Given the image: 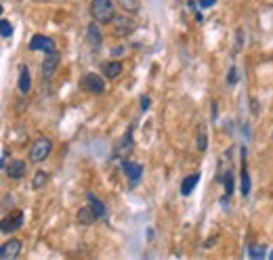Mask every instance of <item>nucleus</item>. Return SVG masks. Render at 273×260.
<instances>
[{
  "mask_svg": "<svg viewBox=\"0 0 273 260\" xmlns=\"http://www.w3.org/2000/svg\"><path fill=\"white\" fill-rule=\"evenodd\" d=\"M90 15L97 24H109L116 17V5H113V0H93L90 3Z\"/></svg>",
  "mask_w": 273,
  "mask_h": 260,
  "instance_id": "f257e3e1",
  "label": "nucleus"
},
{
  "mask_svg": "<svg viewBox=\"0 0 273 260\" xmlns=\"http://www.w3.org/2000/svg\"><path fill=\"white\" fill-rule=\"evenodd\" d=\"M134 30H136V24H134L130 17H126V15H116V17L111 19V32H113V36L126 38V36H130Z\"/></svg>",
  "mask_w": 273,
  "mask_h": 260,
  "instance_id": "f03ea898",
  "label": "nucleus"
},
{
  "mask_svg": "<svg viewBox=\"0 0 273 260\" xmlns=\"http://www.w3.org/2000/svg\"><path fill=\"white\" fill-rule=\"evenodd\" d=\"M51 151H53V143H51L47 137L38 139V141L32 145V149H30V162H34V164L44 162V160L51 156Z\"/></svg>",
  "mask_w": 273,
  "mask_h": 260,
  "instance_id": "7ed1b4c3",
  "label": "nucleus"
},
{
  "mask_svg": "<svg viewBox=\"0 0 273 260\" xmlns=\"http://www.w3.org/2000/svg\"><path fill=\"white\" fill-rule=\"evenodd\" d=\"M82 89L90 95H103L105 93V80L99 74H86L82 78Z\"/></svg>",
  "mask_w": 273,
  "mask_h": 260,
  "instance_id": "20e7f679",
  "label": "nucleus"
},
{
  "mask_svg": "<svg viewBox=\"0 0 273 260\" xmlns=\"http://www.w3.org/2000/svg\"><path fill=\"white\" fill-rule=\"evenodd\" d=\"M30 51L36 53V51H42V53H55V42L49 38V36H42V34H36L32 40H30Z\"/></svg>",
  "mask_w": 273,
  "mask_h": 260,
  "instance_id": "39448f33",
  "label": "nucleus"
},
{
  "mask_svg": "<svg viewBox=\"0 0 273 260\" xmlns=\"http://www.w3.org/2000/svg\"><path fill=\"white\" fill-rule=\"evenodd\" d=\"M59 55H57V51L55 53H49V57H44V61H42V80H51L53 76H55V72H57V68H59Z\"/></svg>",
  "mask_w": 273,
  "mask_h": 260,
  "instance_id": "423d86ee",
  "label": "nucleus"
},
{
  "mask_svg": "<svg viewBox=\"0 0 273 260\" xmlns=\"http://www.w3.org/2000/svg\"><path fill=\"white\" fill-rule=\"evenodd\" d=\"M122 170H124V175H126V179L130 181V185H136L139 183V179H141V175H143V166L141 164H134V162H122Z\"/></svg>",
  "mask_w": 273,
  "mask_h": 260,
  "instance_id": "0eeeda50",
  "label": "nucleus"
},
{
  "mask_svg": "<svg viewBox=\"0 0 273 260\" xmlns=\"http://www.w3.org/2000/svg\"><path fill=\"white\" fill-rule=\"evenodd\" d=\"M24 221H26L24 212H17V214H13V216H11V219H3V227H0V231H3L5 235H9V233H13V231L21 229Z\"/></svg>",
  "mask_w": 273,
  "mask_h": 260,
  "instance_id": "6e6552de",
  "label": "nucleus"
},
{
  "mask_svg": "<svg viewBox=\"0 0 273 260\" xmlns=\"http://www.w3.org/2000/svg\"><path fill=\"white\" fill-rule=\"evenodd\" d=\"M26 162L24 160H11V164H7L5 172H7V177L13 179V181H19V179H24L26 175Z\"/></svg>",
  "mask_w": 273,
  "mask_h": 260,
  "instance_id": "1a4fd4ad",
  "label": "nucleus"
},
{
  "mask_svg": "<svg viewBox=\"0 0 273 260\" xmlns=\"http://www.w3.org/2000/svg\"><path fill=\"white\" fill-rule=\"evenodd\" d=\"M86 40H88V47L90 49H101V45H103V36H101V30H99V26L97 24H90L88 28H86Z\"/></svg>",
  "mask_w": 273,
  "mask_h": 260,
  "instance_id": "9d476101",
  "label": "nucleus"
},
{
  "mask_svg": "<svg viewBox=\"0 0 273 260\" xmlns=\"http://www.w3.org/2000/svg\"><path fill=\"white\" fill-rule=\"evenodd\" d=\"M21 252V242L19 240H11L7 244H3V248H0V258L3 260H13L17 258Z\"/></svg>",
  "mask_w": 273,
  "mask_h": 260,
  "instance_id": "9b49d317",
  "label": "nucleus"
},
{
  "mask_svg": "<svg viewBox=\"0 0 273 260\" xmlns=\"http://www.w3.org/2000/svg\"><path fill=\"white\" fill-rule=\"evenodd\" d=\"M17 86H19V93L21 95H28L30 93V89H32V76H30V68H28V65H21V68H19Z\"/></svg>",
  "mask_w": 273,
  "mask_h": 260,
  "instance_id": "f8f14e48",
  "label": "nucleus"
},
{
  "mask_svg": "<svg viewBox=\"0 0 273 260\" xmlns=\"http://www.w3.org/2000/svg\"><path fill=\"white\" fill-rule=\"evenodd\" d=\"M240 177H242V195H244V198H248V195H250V175H248V166H246V147H242Z\"/></svg>",
  "mask_w": 273,
  "mask_h": 260,
  "instance_id": "ddd939ff",
  "label": "nucleus"
},
{
  "mask_svg": "<svg viewBox=\"0 0 273 260\" xmlns=\"http://www.w3.org/2000/svg\"><path fill=\"white\" fill-rule=\"evenodd\" d=\"M86 202L90 204V208H93V212L97 214V219H107V208H105V204L97 198L95 193H86Z\"/></svg>",
  "mask_w": 273,
  "mask_h": 260,
  "instance_id": "4468645a",
  "label": "nucleus"
},
{
  "mask_svg": "<svg viewBox=\"0 0 273 260\" xmlns=\"http://www.w3.org/2000/svg\"><path fill=\"white\" fill-rule=\"evenodd\" d=\"M122 70H124V65H122L120 61H107L103 68H101V72L105 74L107 80H116V78L122 74Z\"/></svg>",
  "mask_w": 273,
  "mask_h": 260,
  "instance_id": "2eb2a0df",
  "label": "nucleus"
},
{
  "mask_svg": "<svg viewBox=\"0 0 273 260\" xmlns=\"http://www.w3.org/2000/svg\"><path fill=\"white\" fill-rule=\"evenodd\" d=\"M99 219H97V214L93 212V208H90V204L88 206H84L80 212H78V225H84V227H88V225H95Z\"/></svg>",
  "mask_w": 273,
  "mask_h": 260,
  "instance_id": "dca6fc26",
  "label": "nucleus"
},
{
  "mask_svg": "<svg viewBox=\"0 0 273 260\" xmlns=\"http://www.w3.org/2000/svg\"><path fill=\"white\" fill-rule=\"evenodd\" d=\"M132 154V133L128 130V133L124 135V139L120 141V147L116 149V156L120 158V160H124V158H128Z\"/></svg>",
  "mask_w": 273,
  "mask_h": 260,
  "instance_id": "f3484780",
  "label": "nucleus"
},
{
  "mask_svg": "<svg viewBox=\"0 0 273 260\" xmlns=\"http://www.w3.org/2000/svg\"><path fill=\"white\" fill-rule=\"evenodd\" d=\"M198 183H200V172H193V175H189V177H185L183 179V183H181V195H191V191L198 187Z\"/></svg>",
  "mask_w": 273,
  "mask_h": 260,
  "instance_id": "a211bd4d",
  "label": "nucleus"
},
{
  "mask_svg": "<svg viewBox=\"0 0 273 260\" xmlns=\"http://www.w3.org/2000/svg\"><path fill=\"white\" fill-rule=\"evenodd\" d=\"M219 181H223V185H225V198H231L233 195V172L231 170L223 172V175H219Z\"/></svg>",
  "mask_w": 273,
  "mask_h": 260,
  "instance_id": "6ab92c4d",
  "label": "nucleus"
},
{
  "mask_svg": "<svg viewBox=\"0 0 273 260\" xmlns=\"http://www.w3.org/2000/svg\"><path fill=\"white\" fill-rule=\"evenodd\" d=\"M208 149V135H206V126L200 124L198 128V151H206Z\"/></svg>",
  "mask_w": 273,
  "mask_h": 260,
  "instance_id": "aec40b11",
  "label": "nucleus"
},
{
  "mask_svg": "<svg viewBox=\"0 0 273 260\" xmlns=\"http://www.w3.org/2000/svg\"><path fill=\"white\" fill-rule=\"evenodd\" d=\"M248 256L250 258H265L267 256V248L265 246H248Z\"/></svg>",
  "mask_w": 273,
  "mask_h": 260,
  "instance_id": "412c9836",
  "label": "nucleus"
},
{
  "mask_svg": "<svg viewBox=\"0 0 273 260\" xmlns=\"http://www.w3.org/2000/svg\"><path fill=\"white\" fill-rule=\"evenodd\" d=\"M47 181H49V175H47V172H44V170H38L36 175H34V183H32V187H34V189H40Z\"/></svg>",
  "mask_w": 273,
  "mask_h": 260,
  "instance_id": "4be33fe9",
  "label": "nucleus"
},
{
  "mask_svg": "<svg viewBox=\"0 0 273 260\" xmlns=\"http://www.w3.org/2000/svg\"><path fill=\"white\" fill-rule=\"evenodd\" d=\"M0 30H3V38L9 40L13 36V26H11V21L9 19H3L0 21Z\"/></svg>",
  "mask_w": 273,
  "mask_h": 260,
  "instance_id": "5701e85b",
  "label": "nucleus"
},
{
  "mask_svg": "<svg viewBox=\"0 0 273 260\" xmlns=\"http://www.w3.org/2000/svg\"><path fill=\"white\" fill-rule=\"evenodd\" d=\"M238 80H240V74H238V68H231L229 70V74H227V84H238Z\"/></svg>",
  "mask_w": 273,
  "mask_h": 260,
  "instance_id": "b1692460",
  "label": "nucleus"
},
{
  "mask_svg": "<svg viewBox=\"0 0 273 260\" xmlns=\"http://www.w3.org/2000/svg\"><path fill=\"white\" fill-rule=\"evenodd\" d=\"M118 3H120L122 9H126V11H136V0H118Z\"/></svg>",
  "mask_w": 273,
  "mask_h": 260,
  "instance_id": "393cba45",
  "label": "nucleus"
},
{
  "mask_svg": "<svg viewBox=\"0 0 273 260\" xmlns=\"http://www.w3.org/2000/svg\"><path fill=\"white\" fill-rule=\"evenodd\" d=\"M7 164H9V151L3 149V158H0V166H3V170L7 168Z\"/></svg>",
  "mask_w": 273,
  "mask_h": 260,
  "instance_id": "a878e982",
  "label": "nucleus"
},
{
  "mask_svg": "<svg viewBox=\"0 0 273 260\" xmlns=\"http://www.w3.org/2000/svg\"><path fill=\"white\" fill-rule=\"evenodd\" d=\"M215 3H217V0H200V9L206 11V9H210Z\"/></svg>",
  "mask_w": 273,
  "mask_h": 260,
  "instance_id": "bb28decb",
  "label": "nucleus"
},
{
  "mask_svg": "<svg viewBox=\"0 0 273 260\" xmlns=\"http://www.w3.org/2000/svg\"><path fill=\"white\" fill-rule=\"evenodd\" d=\"M149 105H151L149 97H141V112H147V110H149Z\"/></svg>",
  "mask_w": 273,
  "mask_h": 260,
  "instance_id": "cd10ccee",
  "label": "nucleus"
},
{
  "mask_svg": "<svg viewBox=\"0 0 273 260\" xmlns=\"http://www.w3.org/2000/svg\"><path fill=\"white\" fill-rule=\"evenodd\" d=\"M269 258H271V260H273V250H271V254H269Z\"/></svg>",
  "mask_w": 273,
  "mask_h": 260,
  "instance_id": "c85d7f7f",
  "label": "nucleus"
}]
</instances>
